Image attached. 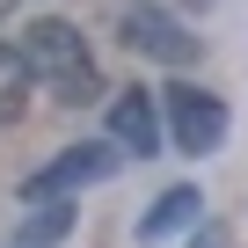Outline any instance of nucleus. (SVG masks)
I'll return each mask as SVG.
<instances>
[{
  "instance_id": "9d476101",
  "label": "nucleus",
  "mask_w": 248,
  "mask_h": 248,
  "mask_svg": "<svg viewBox=\"0 0 248 248\" xmlns=\"http://www.w3.org/2000/svg\"><path fill=\"white\" fill-rule=\"evenodd\" d=\"M8 8H15V0H0V15H8Z\"/></svg>"
},
{
  "instance_id": "6e6552de",
  "label": "nucleus",
  "mask_w": 248,
  "mask_h": 248,
  "mask_svg": "<svg viewBox=\"0 0 248 248\" xmlns=\"http://www.w3.org/2000/svg\"><path fill=\"white\" fill-rule=\"evenodd\" d=\"M22 102H30V66H22V51L0 44V124L22 117Z\"/></svg>"
},
{
  "instance_id": "39448f33",
  "label": "nucleus",
  "mask_w": 248,
  "mask_h": 248,
  "mask_svg": "<svg viewBox=\"0 0 248 248\" xmlns=\"http://www.w3.org/2000/svg\"><path fill=\"white\" fill-rule=\"evenodd\" d=\"M124 44H132V51H146V59H168V66L197 59V37H190L175 15H161V8H139V15H124Z\"/></svg>"
},
{
  "instance_id": "7ed1b4c3",
  "label": "nucleus",
  "mask_w": 248,
  "mask_h": 248,
  "mask_svg": "<svg viewBox=\"0 0 248 248\" xmlns=\"http://www.w3.org/2000/svg\"><path fill=\"white\" fill-rule=\"evenodd\" d=\"M161 109H168V139L183 146V154H212L219 139H226V102L219 95H204V88H168L161 95Z\"/></svg>"
},
{
  "instance_id": "423d86ee",
  "label": "nucleus",
  "mask_w": 248,
  "mask_h": 248,
  "mask_svg": "<svg viewBox=\"0 0 248 248\" xmlns=\"http://www.w3.org/2000/svg\"><path fill=\"white\" fill-rule=\"evenodd\" d=\"M197 212H204V197H197V183H175V190H161V197H154V212L139 219V241H168V233H183V226H197Z\"/></svg>"
},
{
  "instance_id": "f257e3e1",
  "label": "nucleus",
  "mask_w": 248,
  "mask_h": 248,
  "mask_svg": "<svg viewBox=\"0 0 248 248\" xmlns=\"http://www.w3.org/2000/svg\"><path fill=\"white\" fill-rule=\"evenodd\" d=\"M22 66H30V80H44L59 102H95V59H88V44H80V30L73 22H59V15H44V22H30L22 30Z\"/></svg>"
},
{
  "instance_id": "0eeeda50",
  "label": "nucleus",
  "mask_w": 248,
  "mask_h": 248,
  "mask_svg": "<svg viewBox=\"0 0 248 248\" xmlns=\"http://www.w3.org/2000/svg\"><path fill=\"white\" fill-rule=\"evenodd\" d=\"M73 233V204H37L30 219H22V248H51V241H66Z\"/></svg>"
},
{
  "instance_id": "f03ea898",
  "label": "nucleus",
  "mask_w": 248,
  "mask_h": 248,
  "mask_svg": "<svg viewBox=\"0 0 248 248\" xmlns=\"http://www.w3.org/2000/svg\"><path fill=\"white\" fill-rule=\"evenodd\" d=\"M117 168V146L109 139H80V146H66L59 161H44L30 183H22V197L30 204H66V190H88V183H102Z\"/></svg>"
},
{
  "instance_id": "20e7f679",
  "label": "nucleus",
  "mask_w": 248,
  "mask_h": 248,
  "mask_svg": "<svg viewBox=\"0 0 248 248\" xmlns=\"http://www.w3.org/2000/svg\"><path fill=\"white\" fill-rule=\"evenodd\" d=\"M109 146L117 154H161V95H146V88H132V95H117L109 102Z\"/></svg>"
},
{
  "instance_id": "1a4fd4ad",
  "label": "nucleus",
  "mask_w": 248,
  "mask_h": 248,
  "mask_svg": "<svg viewBox=\"0 0 248 248\" xmlns=\"http://www.w3.org/2000/svg\"><path fill=\"white\" fill-rule=\"evenodd\" d=\"M190 248H219V233H204V241H190Z\"/></svg>"
}]
</instances>
